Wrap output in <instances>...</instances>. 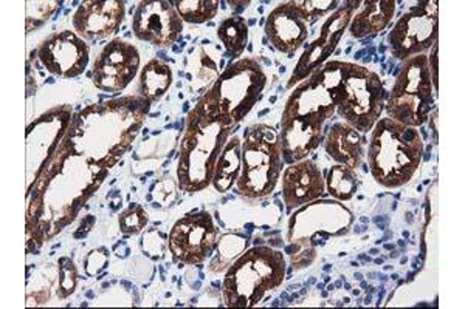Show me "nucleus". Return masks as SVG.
<instances>
[{
  "mask_svg": "<svg viewBox=\"0 0 465 309\" xmlns=\"http://www.w3.org/2000/svg\"><path fill=\"white\" fill-rule=\"evenodd\" d=\"M149 105L146 98H123L89 107L74 118L63 142L74 155L112 168L137 137Z\"/></svg>",
  "mask_w": 465,
  "mask_h": 309,
  "instance_id": "obj_1",
  "label": "nucleus"
},
{
  "mask_svg": "<svg viewBox=\"0 0 465 309\" xmlns=\"http://www.w3.org/2000/svg\"><path fill=\"white\" fill-rule=\"evenodd\" d=\"M312 74L328 89L346 124L361 133L374 129L385 109V89L379 74L340 61H329Z\"/></svg>",
  "mask_w": 465,
  "mask_h": 309,
  "instance_id": "obj_2",
  "label": "nucleus"
},
{
  "mask_svg": "<svg viewBox=\"0 0 465 309\" xmlns=\"http://www.w3.org/2000/svg\"><path fill=\"white\" fill-rule=\"evenodd\" d=\"M232 127V122L208 115L199 105L190 111L180 146V189L194 194L213 183L217 159L227 144Z\"/></svg>",
  "mask_w": 465,
  "mask_h": 309,
  "instance_id": "obj_3",
  "label": "nucleus"
},
{
  "mask_svg": "<svg viewBox=\"0 0 465 309\" xmlns=\"http://www.w3.org/2000/svg\"><path fill=\"white\" fill-rule=\"evenodd\" d=\"M423 141L418 127L381 118L372 129L368 161L377 183L388 189L407 184L422 163Z\"/></svg>",
  "mask_w": 465,
  "mask_h": 309,
  "instance_id": "obj_4",
  "label": "nucleus"
},
{
  "mask_svg": "<svg viewBox=\"0 0 465 309\" xmlns=\"http://www.w3.org/2000/svg\"><path fill=\"white\" fill-rule=\"evenodd\" d=\"M286 275V260L270 246H256L243 254L223 282L225 304L232 308H250L260 304L265 293L278 288Z\"/></svg>",
  "mask_w": 465,
  "mask_h": 309,
  "instance_id": "obj_5",
  "label": "nucleus"
},
{
  "mask_svg": "<svg viewBox=\"0 0 465 309\" xmlns=\"http://www.w3.org/2000/svg\"><path fill=\"white\" fill-rule=\"evenodd\" d=\"M267 84V76L254 59L230 63L197 105L208 115L221 116L236 126L245 118Z\"/></svg>",
  "mask_w": 465,
  "mask_h": 309,
  "instance_id": "obj_6",
  "label": "nucleus"
},
{
  "mask_svg": "<svg viewBox=\"0 0 465 309\" xmlns=\"http://www.w3.org/2000/svg\"><path fill=\"white\" fill-rule=\"evenodd\" d=\"M396 76L391 95L385 104L388 118L405 126H422L433 109L436 92L429 56L418 54L408 58L397 70Z\"/></svg>",
  "mask_w": 465,
  "mask_h": 309,
  "instance_id": "obj_7",
  "label": "nucleus"
},
{
  "mask_svg": "<svg viewBox=\"0 0 465 309\" xmlns=\"http://www.w3.org/2000/svg\"><path fill=\"white\" fill-rule=\"evenodd\" d=\"M280 135L273 127L254 126L245 135L242 146V172L239 175L238 192L249 198H264L275 190L280 179Z\"/></svg>",
  "mask_w": 465,
  "mask_h": 309,
  "instance_id": "obj_8",
  "label": "nucleus"
},
{
  "mask_svg": "<svg viewBox=\"0 0 465 309\" xmlns=\"http://www.w3.org/2000/svg\"><path fill=\"white\" fill-rule=\"evenodd\" d=\"M439 34V10L436 0L411 6L397 22L388 36L392 56L412 58L434 47Z\"/></svg>",
  "mask_w": 465,
  "mask_h": 309,
  "instance_id": "obj_9",
  "label": "nucleus"
},
{
  "mask_svg": "<svg viewBox=\"0 0 465 309\" xmlns=\"http://www.w3.org/2000/svg\"><path fill=\"white\" fill-rule=\"evenodd\" d=\"M217 229L208 212L188 215L177 221L170 236V249L175 260L186 265L205 262L216 245Z\"/></svg>",
  "mask_w": 465,
  "mask_h": 309,
  "instance_id": "obj_10",
  "label": "nucleus"
},
{
  "mask_svg": "<svg viewBox=\"0 0 465 309\" xmlns=\"http://www.w3.org/2000/svg\"><path fill=\"white\" fill-rule=\"evenodd\" d=\"M140 67V54L133 43L114 39L94 63V84L103 92H122L131 84Z\"/></svg>",
  "mask_w": 465,
  "mask_h": 309,
  "instance_id": "obj_11",
  "label": "nucleus"
},
{
  "mask_svg": "<svg viewBox=\"0 0 465 309\" xmlns=\"http://www.w3.org/2000/svg\"><path fill=\"white\" fill-rule=\"evenodd\" d=\"M359 5H361V2H346L343 6H339L335 10L328 21L324 22L320 37L306 48V52L296 65L295 72L289 81V87H293L296 82L304 81L309 74L320 69L332 56L337 43L343 36L344 30L348 28L354 17L355 8H359Z\"/></svg>",
  "mask_w": 465,
  "mask_h": 309,
  "instance_id": "obj_12",
  "label": "nucleus"
},
{
  "mask_svg": "<svg viewBox=\"0 0 465 309\" xmlns=\"http://www.w3.org/2000/svg\"><path fill=\"white\" fill-rule=\"evenodd\" d=\"M183 21L173 6V2H142L134 14L133 32L140 41L157 47H171L180 32Z\"/></svg>",
  "mask_w": 465,
  "mask_h": 309,
  "instance_id": "obj_13",
  "label": "nucleus"
},
{
  "mask_svg": "<svg viewBox=\"0 0 465 309\" xmlns=\"http://www.w3.org/2000/svg\"><path fill=\"white\" fill-rule=\"evenodd\" d=\"M37 53L44 67L61 78L80 76L89 63V45L74 32L56 33L48 37Z\"/></svg>",
  "mask_w": 465,
  "mask_h": 309,
  "instance_id": "obj_14",
  "label": "nucleus"
},
{
  "mask_svg": "<svg viewBox=\"0 0 465 309\" xmlns=\"http://www.w3.org/2000/svg\"><path fill=\"white\" fill-rule=\"evenodd\" d=\"M124 2L118 0H90L81 4L72 22L83 39H104L118 30L124 19Z\"/></svg>",
  "mask_w": 465,
  "mask_h": 309,
  "instance_id": "obj_15",
  "label": "nucleus"
},
{
  "mask_svg": "<svg viewBox=\"0 0 465 309\" xmlns=\"http://www.w3.org/2000/svg\"><path fill=\"white\" fill-rule=\"evenodd\" d=\"M337 111V105L328 89L312 74L311 78L296 87L287 101L282 120L287 118H304V120L317 121L324 124L329 118H332Z\"/></svg>",
  "mask_w": 465,
  "mask_h": 309,
  "instance_id": "obj_16",
  "label": "nucleus"
},
{
  "mask_svg": "<svg viewBox=\"0 0 465 309\" xmlns=\"http://www.w3.org/2000/svg\"><path fill=\"white\" fill-rule=\"evenodd\" d=\"M324 188L326 184L322 172L311 159L291 164L282 175V198L289 212L320 198L324 194Z\"/></svg>",
  "mask_w": 465,
  "mask_h": 309,
  "instance_id": "obj_17",
  "label": "nucleus"
},
{
  "mask_svg": "<svg viewBox=\"0 0 465 309\" xmlns=\"http://www.w3.org/2000/svg\"><path fill=\"white\" fill-rule=\"evenodd\" d=\"M264 30L273 47L289 54L302 47L309 36V25L296 13L292 2L281 4L270 13Z\"/></svg>",
  "mask_w": 465,
  "mask_h": 309,
  "instance_id": "obj_18",
  "label": "nucleus"
},
{
  "mask_svg": "<svg viewBox=\"0 0 465 309\" xmlns=\"http://www.w3.org/2000/svg\"><path fill=\"white\" fill-rule=\"evenodd\" d=\"M281 153L287 164L302 161L322 141V124L304 118L281 120Z\"/></svg>",
  "mask_w": 465,
  "mask_h": 309,
  "instance_id": "obj_19",
  "label": "nucleus"
},
{
  "mask_svg": "<svg viewBox=\"0 0 465 309\" xmlns=\"http://www.w3.org/2000/svg\"><path fill=\"white\" fill-rule=\"evenodd\" d=\"M363 137L349 124H335L326 140V152L337 163L346 168H360L363 158Z\"/></svg>",
  "mask_w": 465,
  "mask_h": 309,
  "instance_id": "obj_20",
  "label": "nucleus"
},
{
  "mask_svg": "<svg viewBox=\"0 0 465 309\" xmlns=\"http://www.w3.org/2000/svg\"><path fill=\"white\" fill-rule=\"evenodd\" d=\"M363 8L357 13L349 24V32L357 39L374 36L377 33L385 30L396 13L394 0H371L365 2Z\"/></svg>",
  "mask_w": 465,
  "mask_h": 309,
  "instance_id": "obj_21",
  "label": "nucleus"
},
{
  "mask_svg": "<svg viewBox=\"0 0 465 309\" xmlns=\"http://www.w3.org/2000/svg\"><path fill=\"white\" fill-rule=\"evenodd\" d=\"M242 147L238 137H232L223 147L221 157L217 159L216 170L213 177V184L219 192H227L232 189L241 175V164H242Z\"/></svg>",
  "mask_w": 465,
  "mask_h": 309,
  "instance_id": "obj_22",
  "label": "nucleus"
},
{
  "mask_svg": "<svg viewBox=\"0 0 465 309\" xmlns=\"http://www.w3.org/2000/svg\"><path fill=\"white\" fill-rule=\"evenodd\" d=\"M173 84V72L166 63L153 59L144 65L140 76V92L146 100L159 101Z\"/></svg>",
  "mask_w": 465,
  "mask_h": 309,
  "instance_id": "obj_23",
  "label": "nucleus"
},
{
  "mask_svg": "<svg viewBox=\"0 0 465 309\" xmlns=\"http://www.w3.org/2000/svg\"><path fill=\"white\" fill-rule=\"evenodd\" d=\"M217 36L223 41L232 59L238 58L249 43V25L243 17H227L217 28Z\"/></svg>",
  "mask_w": 465,
  "mask_h": 309,
  "instance_id": "obj_24",
  "label": "nucleus"
},
{
  "mask_svg": "<svg viewBox=\"0 0 465 309\" xmlns=\"http://www.w3.org/2000/svg\"><path fill=\"white\" fill-rule=\"evenodd\" d=\"M182 21L190 24H203L212 21L217 14L221 2L216 0H179L173 2Z\"/></svg>",
  "mask_w": 465,
  "mask_h": 309,
  "instance_id": "obj_25",
  "label": "nucleus"
},
{
  "mask_svg": "<svg viewBox=\"0 0 465 309\" xmlns=\"http://www.w3.org/2000/svg\"><path fill=\"white\" fill-rule=\"evenodd\" d=\"M357 175L352 169L346 168V166H335L332 170L329 172L328 188L329 192L332 197L341 201H348V199L354 197L355 192L359 189V181H357Z\"/></svg>",
  "mask_w": 465,
  "mask_h": 309,
  "instance_id": "obj_26",
  "label": "nucleus"
},
{
  "mask_svg": "<svg viewBox=\"0 0 465 309\" xmlns=\"http://www.w3.org/2000/svg\"><path fill=\"white\" fill-rule=\"evenodd\" d=\"M292 5L295 8L296 13L302 17V21L313 24L328 11L337 10L339 2H335V0H326V2L324 0H315V2L302 0V2H292Z\"/></svg>",
  "mask_w": 465,
  "mask_h": 309,
  "instance_id": "obj_27",
  "label": "nucleus"
},
{
  "mask_svg": "<svg viewBox=\"0 0 465 309\" xmlns=\"http://www.w3.org/2000/svg\"><path fill=\"white\" fill-rule=\"evenodd\" d=\"M249 246V241L242 236L238 234H228L223 237V241L219 245V257L217 260L221 265L232 262V258L238 257L239 254H242Z\"/></svg>",
  "mask_w": 465,
  "mask_h": 309,
  "instance_id": "obj_28",
  "label": "nucleus"
},
{
  "mask_svg": "<svg viewBox=\"0 0 465 309\" xmlns=\"http://www.w3.org/2000/svg\"><path fill=\"white\" fill-rule=\"evenodd\" d=\"M148 223L146 210L138 205H131V208L120 217V227L124 234H138Z\"/></svg>",
  "mask_w": 465,
  "mask_h": 309,
  "instance_id": "obj_29",
  "label": "nucleus"
},
{
  "mask_svg": "<svg viewBox=\"0 0 465 309\" xmlns=\"http://www.w3.org/2000/svg\"><path fill=\"white\" fill-rule=\"evenodd\" d=\"M56 5H59L58 2H27V32L50 19Z\"/></svg>",
  "mask_w": 465,
  "mask_h": 309,
  "instance_id": "obj_30",
  "label": "nucleus"
},
{
  "mask_svg": "<svg viewBox=\"0 0 465 309\" xmlns=\"http://www.w3.org/2000/svg\"><path fill=\"white\" fill-rule=\"evenodd\" d=\"M76 277H78V274H76L74 263L70 262L69 258H63L59 262L58 295L61 299L74 293V286H76Z\"/></svg>",
  "mask_w": 465,
  "mask_h": 309,
  "instance_id": "obj_31",
  "label": "nucleus"
},
{
  "mask_svg": "<svg viewBox=\"0 0 465 309\" xmlns=\"http://www.w3.org/2000/svg\"><path fill=\"white\" fill-rule=\"evenodd\" d=\"M164 238L166 236L157 229H151L143 236V249L148 252L149 257L163 258Z\"/></svg>",
  "mask_w": 465,
  "mask_h": 309,
  "instance_id": "obj_32",
  "label": "nucleus"
},
{
  "mask_svg": "<svg viewBox=\"0 0 465 309\" xmlns=\"http://www.w3.org/2000/svg\"><path fill=\"white\" fill-rule=\"evenodd\" d=\"M107 265V249L101 247L98 251L90 252L84 260L85 273L87 275L100 274Z\"/></svg>",
  "mask_w": 465,
  "mask_h": 309,
  "instance_id": "obj_33",
  "label": "nucleus"
},
{
  "mask_svg": "<svg viewBox=\"0 0 465 309\" xmlns=\"http://www.w3.org/2000/svg\"><path fill=\"white\" fill-rule=\"evenodd\" d=\"M153 190H160V192H153L160 201H168L170 197L173 198L175 195V186L173 183V179H166L163 181H160V183L155 184Z\"/></svg>",
  "mask_w": 465,
  "mask_h": 309,
  "instance_id": "obj_34",
  "label": "nucleus"
},
{
  "mask_svg": "<svg viewBox=\"0 0 465 309\" xmlns=\"http://www.w3.org/2000/svg\"><path fill=\"white\" fill-rule=\"evenodd\" d=\"M377 225L381 226V229H385L386 225H388V218L386 217H383V220H381V218H376Z\"/></svg>",
  "mask_w": 465,
  "mask_h": 309,
  "instance_id": "obj_35",
  "label": "nucleus"
},
{
  "mask_svg": "<svg viewBox=\"0 0 465 309\" xmlns=\"http://www.w3.org/2000/svg\"><path fill=\"white\" fill-rule=\"evenodd\" d=\"M397 257H399V252H396V251L392 252L391 258H397Z\"/></svg>",
  "mask_w": 465,
  "mask_h": 309,
  "instance_id": "obj_36",
  "label": "nucleus"
}]
</instances>
